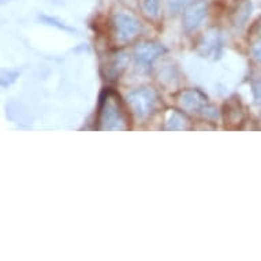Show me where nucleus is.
Returning a JSON list of instances; mask_svg holds the SVG:
<instances>
[{
	"label": "nucleus",
	"mask_w": 261,
	"mask_h": 261,
	"mask_svg": "<svg viewBox=\"0 0 261 261\" xmlns=\"http://www.w3.org/2000/svg\"><path fill=\"white\" fill-rule=\"evenodd\" d=\"M99 130H128V114L119 96L111 89H106L100 97L97 114Z\"/></svg>",
	"instance_id": "nucleus-1"
},
{
	"label": "nucleus",
	"mask_w": 261,
	"mask_h": 261,
	"mask_svg": "<svg viewBox=\"0 0 261 261\" xmlns=\"http://www.w3.org/2000/svg\"><path fill=\"white\" fill-rule=\"evenodd\" d=\"M130 111L137 116L138 119H148L158 108L159 97L156 92L150 88H140L130 92L126 97Z\"/></svg>",
	"instance_id": "nucleus-2"
},
{
	"label": "nucleus",
	"mask_w": 261,
	"mask_h": 261,
	"mask_svg": "<svg viewBox=\"0 0 261 261\" xmlns=\"http://www.w3.org/2000/svg\"><path fill=\"white\" fill-rule=\"evenodd\" d=\"M112 29L116 43L127 44L140 35L141 23L132 14L118 13L112 18Z\"/></svg>",
	"instance_id": "nucleus-3"
},
{
	"label": "nucleus",
	"mask_w": 261,
	"mask_h": 261,
	"mask_svg": "<svg viewBox=\"0 0 261 261\" xmlns=\"http://www.w3.org/2000/svg\"><path fill=\"white\" fill-rule=\"evenodd\" d=\"M166 52V48L162 44L156 41H142L134 48L133 56L137 64L142 67H149L159 56H162Z\"/></svg>",
	"instance_id": "nucleus-4"
},
{
	"label": "nucleus",
	"mask_w": 261,
	"mask_h": 261,
	"mask_svg": "<svg viewBox=\"0 0 261 261\" xmlns=\"http://www.w3.org/2000/svg\"><path fill=\"white\" fill-rule=\"evenodd\" d=\"M206 13H208V7H206L205 2H202V0L193 2L192 5L184 11L182 22H184L185 32L190 33L193 30L197 29L204 21V18L206 17Z\"/></svg>",
	"instance_id": "nucleus-5"
},
{
	"label": "nucleus",
	"mask_w": 261,
	"mask_h": 261,
	"mask_svg": "<svg viewBox=\"0 0 261 261\" xmlns=\"http://www.w3.org/2000/svg\"><path fill=\"white\" fill-rule=\"evenodd\" d=\"M176 103L185 112H198L205 107V94L198 89H188L180 92L176 97Z\"/></svg>",
	"instance_id": "nucleus-6"
},
{
	"label": "nucleus",
	"mask_w": 261,
	"mask_h": 261,
	"mask_svg": "<svg viewBox=\"0 0 261 261\" xmlns=\"http://www.w3.org/2000/svg\"><path fill=\"white\" fill-rule=\"evenodd\" d=\"M223 118L226 122V127L237 128L244 122V108L241 106L240 99L232 97L224 104L223 108Z\"/></svg>",
	"instance_id": "nucleus-7"
},
{
	"label": "nucleus",
	"mask_w": 261,
	"mask_h": 261,
	"mask_svg": "<svg viewBox=\"0 0 261 261\" xmlns=\"http://www.w3.org/2000/svg\"><path fill=\"white\" fill-rule=\"evenodd\" d=\"M128 64V58L124 52H118L108 60V63L103 67V75L108 81H116L123 73Z\"/></svg>",
	"instance_id": "nucleus-8"
},
{
	"label": "nucleus",
	"mask_w": 261,
	"mask_h": 261,
	"mask_svg": "<svg viewBox=\"0 0 261 261\" xmlns=\"http://www.w3.org/2000/svg\"><path fill=\"white\" fill-rule=\"evenodd\" d=\"M252 2L250 0H238L236 7L231 13V23L236 28H244L248 23L249 18L252 15Z\"/></svg>",
	"instance_id": "nucleus-9"
},
{
	"label": "nucleus",
	"mask_w": 261,
	"mask_h": 261,
	"mask_svg": "<svg viewBox=\"0 0 261 261\" xmlns=\"http://www.w3.org/2000/svg\"><path fill=\"white\" fill-rule=\"evenodd\" d=\"M220 47V36L218 30H210L205 36H202V39L198 43L197 51L202 56H210L211 54H215L216 49Z\"/></svg>",
	"instance_id": "nucleus-10"
},
{
	"label": "nucleus",
	"mask_w": 261,
	"mask_h": 261,
	"mask_svg": "<svg viewBox=\"0 0 261 261\" xmlns=\"http://www.w3.org/2000/svg\"><path fill=\"white\" fill-rule=\"evenodd\" d=\"M188 118L179 111H172L170 118L166 122V128L167 130H186L189 128Z\"/></svg>",
	"instance_id": "nucleus-11"
},
{
	"label": "nucleus",
	"mask_w": 261,
	"mask_h": 261,
	"mask_svg": "<svg viewBox=\"0 0 261 261\" xmlns=\"http://www.w3.org/2000/svg\"><path fill=\"white\" fill-rule=\"evenodd\" d=\"M141 11L150 21L158 19L160 15V2L159 0H142Z\"/></svg>",
	"instance_id": "nucleus-12"
},
{
	"label": "nucleus",
	"mask_w": 261,
	"mask_h": 261,
	"mask_svg": "<svg viewBox=\"0 0 261 261\" xmlns=\"http://www.w3.org/2000/svg\"><path fill=\"white\" fill-rule=\"evenodd\" d=\"M193 2L194 0H170L168 2V11L172 15H176V14L182 13V11L188 9Z\"/></svg>",
	"instance_id": "nucleus-13"
},
{
	"label": "nucleus",
	"mask_w": 261,
	"mask_h": 261,
	"mask_svg": "<svg viewBox=\"0 0 261 261\" xmlns=\"http://www.w3.org/2000/svg\"><path fill=\"white\" fill-rule=\"evenodd\" d=\"M40 21H43L44 23H47V25H49V26H55V28H58V29H60V30H66V32H74L73 28H70V26H67L66 23H63V22L59 21V19H56V18H54V17H48V15H40Z\"/></svg>",
	"instance_id": "nucleus-14"
},
{
	"label": "nucleus",
	"mask_w": 261,
	"mask_h": 261,
	"mask_svg": "<svg viewBox=\"0 0 261 261\" xmlns=\"http://www.w3.org/2000/svg\"><path fill=\"white\" fill-rule=\"evenodd\" d=\"M18 75H19V71H18V70H9V71H5V73L2 74V85H11V84L17 80Z\"/></svg>",
	"instance_id": "nucleus-15"
},
{
	"label": "nucleus",
	"mask_w": 261,
	"mask_h": 261,
	"mask_svg": "<svg viewBox=\"0 0 261 261\" xmlns=\"http://www.w3.org/2000/svg\"><path fill=\"white\" fill-rule=\"evenodd\" d=\"M252 90L257 103L261 101V78H257L256 81L252 82Z\"/></svg>",
	"instance_id": "nucleus-16"
},
{
	"label": "nucleus",
	"mask_w": 261,
	"mask_h": 261,
	"mask_svg": "<svg viewBox=\"0 0 261 261\" xmlns=\"http://www.w3.org/2000/svg\"><path fill=\"white\" fill-rule=\"evenodd\" d=\"M250 52H252L253 58L261 64V40L253 44L252 48H250Z\"/></svg>",
	"instance_id": "nucleus-17"
},
{
	"label": "nucleus",
	"mask_w": 261,
	"mask_h": 261,
	"mask_svg": "<svg viewBox=\"0 0 261 261\" xmlns=\"http://www.w3.org/2000/svg\"><path fill=\"white\" fill-rule=\"evenodd\" d=\"M257 25H258V29L261 30V18H260V19H258V22H257Z\"/></svg>",
	"instance_id": "nucleus-18"
},
{
	"label": "nucleus",
	"mask_w": 261,
	"mask_h": 261,
	"mask_svg": "<svg viewBox=\"0 0 261 261\" xmlns=\"http://www.w3.org/2000/svg\"><path fill=\"white\" fill-rule=\"evenodd\" d=\"M7 2H10V0H3V3H7Z\"/></svg>",
	"instance_id": "nucleus-19"
}]
</instances>
